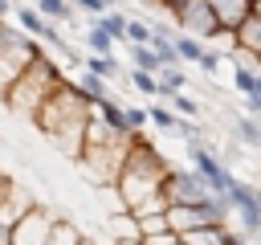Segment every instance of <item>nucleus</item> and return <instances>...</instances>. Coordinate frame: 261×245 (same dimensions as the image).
<instances>
[{
  "label": "nucleus",
  "mask_w": 261,
  "mask_h": 245,
  "mask_svg": "<svg viewBox=\"0 0 261 245\" xmlns=\"http://www.w3.org/2000/svg\"><path fill=\"white\" fill-rule=\"evenodd\" d=\"M167 172H171V163L155 151V143L147 135H135L130 139V151H126V163L118 172V184H114V192L122 196L126 212H135L139 220L167 212V200H163Z\"/></svg>",
  "instance_id": "f257e3e1"
},
{
  "label": "nucleus",
  "mask_w": 261,
  "mask_h": 245,
  "mask_svg": "<svg viewBox=\"0 0 261 245\" xmlns=\"http://www.w3.org/2000/svg\"><path fill=\"white\" fill-rule=\"evenodd\" d=\"M94 118V102L77 90V82L61 78V86L45 98V106L37 110L33 127L57 147L65 151L69 159H82V147H86V127Z\"/></svg>",
  "instance_id": "f03ea898"
},
{
  "label": "nucleus",
  "mask_w": 261,
  "mask_h": 245,
  "mask_svg": "<svg viewBox=\"0 0 261 245\" xmlns=\"http://www.w3.org/2000/svg\"><path fill=\"white\" fill-rule=\"evenodd\" d=\"M61 78H65V74H61V69H57V65H53V61L41 53V57H37V61H33V65L20 74V82H16V86L4 94V106H8L12 114L37 118V110H41V106H45V98H49V94L61 86Z\"/></svg>",
  "instance_id": "7ed1b4c3"
},
{
  "label": "nucleus",
  "mask_w": 261,
  "mask_h": 245,
  "mask_svg": "<svg viewBox=\"0 0 261 245\" xmlns=\"http://www.w3.org/2000/svg\"><path fill=\"white\" fill-rule=\"evenodd\" d=\"M167 12L179 24V33H188L196 41H212V33L220 29V20H216L208 0H175V4H167Z\"/></svg>",
  "instance_id": "20e7f679"
},
{
  "label": "nucleus",
  "mask_w": 261,
  "mask_h": 245,
  "mask_svg": "<svg viewBox=\"0 0 261 245\" xmlns=\"http://www.w3.org/2000/svg\"><path fill=\"white\" fill-rule=\"evenodd\" d=\"M212 188L192 172V167H171L167 180H163V200L167 208H196L200 200H208Z\"/></svg>",
  "instance_id": "39448f33"
},
{
  "label": "nucleus",
  "mask_w": 261,
  "mask_h": 245,
  "mask_svg": "<svg viewBox=\"0 0 261 245\" xmlns=\"http://www.w3.org/2000/svg\"><path fill=\"white\" fill-rule=\"evenodd\" d=\"M33 208H41V200H37L20 180H8V188H4V196H0V245H4V237H8Z\"/></svg>",
  "instance_id": "423d86ee"
},
{
  "label": "nucleus",
  "mask_w": 261,
  "mask_h": 245,
  "mask_svg": "<svg viewBox=\"0 0 261 245\" xmlns=\"http://www.w3.org/2000/svg\"><path fill=\"white\" fill-rule=\"evenodd\" d=\"M41 57V45L33 41V37H20L16 45H8V49H0V98L20 82V74L33 65Z\"/></svg>",
  "instance_id": "0eeeda50"
},
{
  "label": "nucleus",
  "mask_w": 261,
  "mask_h": 245,
  "mask_svg": "<svg viewBox=\"0 0 261 245\" xmlns=\"http://www.w3.org/2000/svg\"><path fill=\"white\" fill-rule=\"evenodd\" d=\"M53 225H57V212L53 208H33L8 237H4V245H49V237H53Z\"/></svg>",
  "instance_id": "6e6552de"
},
{
  "label": "nucleus",
  "mask_w": 261,
  "mask_h": 245,
  "mask_svg": "<svg viewBox=\"0 0 261 245\" xmlns=\"http://www.w3.org/2000/svg\"><path fill=\"white\" fill-rule=\"evenodd\" d=\"M106 241H110V245L143 241V220H139L135 212H114V216H106Z\"/></svg>",
  "instance_id": "1a4fd4ad"
},
{
  "label": "nucleus",
  "mask_w": 261,
  "mask_h": 245,
  "mask_svg": "<svg viewBox=\"0 0 261 245\" xmlns=\"http://www.w3.org/2000/svg\"><path fill=\"white\" fill-rule=\"evenodd\" d=\"M220 29H241L249 16H253V0H208Z\"/></svg>",
  "instance_id": "9d476101"
},
{
  "label": "nucleus",
  "mask_w": 261,
  "mask_h": 245,
  "mask_svg": "<svg viewBox=\"0 0 261 245\" xmlns=\"http://www.w3.org/2000/svg\"><path fill=\"white\" fill-rule=\"evenodd\" d=\"M94 114H98L106 127H114L118 135H135V131H130V118H126V106H122L118 98H102V102H94Z\"/></svg>",
  "instance_id": "9b49d317"
},
{
  "label": "nucleus",
  "mask_w": 261,
  "mask_h": 245,
  "mask_svg": "<svg viewBox=\"0 0 261 245\" xmlns=\"http://www.w3.org/2000/svg\"><path fill=\"white\" fill-rule=\"evenodd\" d=\"M167 220H171V233H179V237H188L192 229H204L208 225L200 208H167Z\"/></svg>",
  "instance_id": "f8f14e48"
},
{
  "label": "nucleus",
  "mask_w": 261,
  "mask_h": 245,
  "mask_svg": "<svg viewBox=\"0 0 261 245\" xmlns=\"http://www.w3.org/2000/svg\"><path fill=\"white\" fill-rule=\"evenodd\" d=\"M151 49H155V57L163 61V69H179V65H184L179 53H175V33H155V37H151Z\"/></svg>",
  "instance_id": "ddd939ff"
},
{
  "label": "nucleus",
  "mask_w": 261,
  "mask_h": 245,
  "mask_svg": "<svg viewBox=\"0 0 261 245\" xmlns=\"http://www.w3.org/2000/svg\"><path fill=\"white\" fill-rule=\"evenodd\" d=\"M37 12L49 20V24H69L73 16H77V8H73V0H37Z\"/></svg>",
  "instance_id": "4468645a"
},
{
  "label": "nucleus",
  "mask_w": 261,
  "mask_h": 245,
  "mask_svg": "<svg viewBox=\"0 0 261 245\" xmlns=\"http://www.w3.org/2000/svg\"><path fill=\"white\" fill-rule=\"evenodd\" d=\"M188 90V74H184V65L179 69H159V98L163 102H171L175 94H184Z\"/></svg>",
  "instance_id": "2eb2a0df"
},
{
  "label": "nucleus",
  "mask_w": 261,
  "mask_h": 245,
  "mask_svg": "<svg viewBox=\"0 0 261 245\" xmlns=\"http://www.w3.org/2000/svg\"><path fill=\"white\" fill-rule=\"evenodd\" d=\"M232 131H237V139H241L245 147H261V118L237 114V118H232Z\"/></svg>",
  "instance_id": "dca6fc26"
},
{
  "label": "nucleus",
  "mask_w": 261,
  "mask_h": 245,
  "mask_svg": "<svg viewBox=\"0 0 261 245\" xmlns=\"http://www.w3.org/2000/svg\"><path fill=\"white\" fill-rule=\"evenodd\" d=\"M224 237H228V225H204V229H192L179 241L184 245H224Z\"/></svg>",
  "instance_id": "f3484780"
},
{
  "label": "nucleus",
  "mask_w": 261,
  "mask_h": 245,
  "mask_svg": "<svg viewBox=\"0 0 261 245\" xmlns=\"http://www.w3.org/2000/svg\"><path fill=\"white\" fill-rule=\"evenodd\" d=\"M86 45H90V53H94V57H114V37H110V33H102V29H98V20H90V29H86Z\"/></svg>",
  "instance_id": "a211bd4d"
},
{
  "label": "nucleus",
  "mask_w": 261,
  "mask_h": 245,
  "mask_svg": "<svg viewBox=\"0 0 261 245\" xmlns=\"http://www.w3.org/2000/svg\"><path fill=\"white\" fill-rule=\"evenodd\" d=\"M228 82H232V90H237V94L253 98V94H257V86H261V74H257V69H245V65H232Z\"/></svg>",
  "instance_id": "6ab92c4d"
},
{
  "label": "nucleus",
  "mask_w": 261,
  "mask_h": 245,
  "mask_svg": "<svg viewBox=\"0 0 261 245\" xmlns=\"http://www.w3.org/2000/svg\"><path fill=\"white\" fill-rule=\"evenodd\" d=\"M237 37H241V49H245V53L261 57V16H249V20L237 29Z\"/></svg>",
  "instance_id": "aec40b11"
},
{
  "label": "nucleus",
  "mask_w": 261,
  "mask_h": 245,
  "mask_svg": "<svg viewBox=\"0 0 261 245\" xmlns=\"http://www.w3.org/2000/svg\"><path fill=\"white\" fill-rule=\"evenodd\" d=\"M204 41H196V37H188V33H175V53H179V61H188V65H200V57H204Z\"/></svg>",
  "instance_id": "412c9836"
},
{
  "label": "nucleus",
  "mask_w": 261,
  "mask_h": 245,
  "mask_svg": "<svg viewBox=\"0 0 261 245\" xmlns=\"http://www.w3.org/2000/svg\"><path fill=\"white\" fill-rule=\"evenodd\" d=\"M77 90L90 98V102H102V98H114L110 94V86L102 82V78H94V74H86V69H77Z\"/></svg>",
  "instance_id": "4be33fe9"
},
{
  "label": "nucleus",
  "mask_w": 261,
  "mask_h": 245,
  "mask_svg": "<svg viewBox=\"0 0 261 245\" xmlns=\"http://www.w3.org/2000/svg\"><path fill=\"white\" fill-rule=\"evenodd\" d=\"M130 69H147V74H159V69H163V61L155 57V49H151V45H130Z\"/></svg>",
  "instance_id": "5701e85b"
},
{
  "label": "nucleus",
  "mask_w": 261,
  "mask_h": 245,
  "mask_svg": "<svg viewBox=\"0 0 261 245\" xmlns=\"http://www.w3.org/2000/svg\"><path fill=\"white\" fill-rule=\"evenodd\" d=\"M126 20H130V16H126L122 8H118V12H102V16H98V29L110 33L114 41H126Z\"/></svg>",
  "instance_id": "b1692460"
},
{
  "label": "nucleus",
  "mask_w": 261,
  "mask_h": 245,
  "mask_svg": "<svg viewBox=\"0 0 261 245\" xmlns=\"http://www.w3.org/2000/svg\"><path fill=\"white\" fill-rule=\"evenodd\" d=\"M82 69H86V74H94V78H102V82H110V78L118 74V61H114V57H94V53H90Z\"/></svg>",
  "instance_id": "393cba45"
},
{
  "label": "nucleus",
  "mask_w": 261,
  "mask_h": 245,
  "mask_svg": "<svg viewBox=\"0 0 261 245\" xmlns=\"http://www.w3.org/2000/svg\"><path fill=\"white\" fill-rule=\"evenodd\" d=\"M126 78H130V86H135L139 94H147V98H159V74H147V69H130Z\"/></svg>",
  "instance_id": "a878e982"
},
{
  "label": "nucleus",
  "mask_w": 261,
  "mask_h": 245,
  "mask_svg": "<svg viewBox=\"0 0 261 245\" xmlns=\"http://www.w3.org/2000/svg\"><path fill=\"white\" fill-rule=\"evenodd\" d=\"M147 114H151V122H155L159 131H179V114H175V110H167V106L155 102V106H147Z\"/></svg>",
  "instance_id": "bb28decb"
},
{
  "label": "nucleus",
  "mask_w": 261,
  "mask_h": 245,
  "mask_svg": "<svg viewBox=\"0 0 261 245\" xmlns=\"http://www.w3.org/2000/svg\"><path fill=\"white\" fill-rule=\"evenodd\" d=\"M151 37H155V33H151L147 20H135V16L126 20V45H151Z\"/></svg>",
  "instance_id": "cd10ccee"
},
{
  "label": "nucleus",
  "mask_w": 261,
  "mask_h": 245,
  "mask_svg": "<svg viewBox=\"0 0 261 245\" xmlns=\"http://www.w3.org/2000/svg\"><path fill=\"white\" fill-rule=\"evenodd\" d=\"M163 233H171L167 212H159V216H143V241H147V237H163Z\"/></svg>",
  "instance_id": "c85d7f7f"
},
{
  "label": "nucleus",
  "mask_w": 261,
  "mask_h": 245,
  "mask_svg": "<svg viewBox=\"0 0 261 245\" xmlns=\"http://www.w3.org/2000/svg\"><path fill=\"white\" fill-rule=\"evenodd\" d=\"M171 110H175L179 118H200V102H192L188 94H175V98H171Z\"/></svg>",
  "instance_id": "c756f323"
},
{
  "label": "nucleus",
  "mask_w": 261,
  "mask_h": 245,
  "mask_svg": "<svg viewBox=\"0 0 261 245\" xmlns=\"http://www.w3.org/2000/svg\"><path fill=\"white\" fill-rule=\"evenodd\" d=\"M126 118H130V131H135V135H143V127L151 122L147 106H126Z\"/></svg>",
  "instance_id": "7c9ffc66"
},
{
  "label": "nucleus",
  "mask_w": 261,
  "mask_h": 245,
  "mask_svg": "<svg viewBox=\"0 0 261 245\" xmlns=\"http://www.w3.org/2000/svg\"><path fill=\"white\" fill-rule=\"evenodd\" d=\"M73 8H82V12H90L94 20H98V16L106 12V4H102V0H73Z\"/></svg>",
  "instance_id": "2f4dec72"
},
{
  "label": "nucleus",
  "mask_w": 261,
  "mask_h": 245,
  "mask_svg": "<svg viewBox=\"0 0 261 245\" xmlns=\"http://www.w3.org/2000/svg\"><path fill=\"white\" fill-rule=\"evenodd\" d=\"M224 245H253L245 233H237V229H228V237H224Z\"/></svg>",
  "instance_id": "473e14b6"
},
{
  "label": "nucleus",
  "mask_w": 261,
  "mask_h": 245,
  "mask_svg": "<svg viewBox=\"0 0 261 245\" xmlns=\"http://www.w3.org/2000/svg\"><path fill=\"white\" fill-rule=\"evenodd\" d=\"M12 8H16V4H12V0H0V20H4V16H8V12H12Z\"/></svg>",
  "instance_id": "72a5a7b5"
},
{
  "label": "nucleus",
  "mask_w": 261,
  "mask_h": 245,
  "mask_svg": "<svg viewBox=\"0 0 261 245\" xmlns=\"http://www.w3.org/2000/svg\"><path fill=\"white\" fill-rule=\"evenodd\" d=\"M102 4H106V12H118L122 8V0H102Z\"/></svg>",
  "instance_id": "f704fd0d"
},
{
  "label": "nucleus",
  "mask_w": 261,
  "mask_h": 245,
  "mask_svg": "<svg viewBox=\"0 0 261 245\" xmlns=\"http://www.w3.org/2000/svg\"><path fill=\"white\" fill-rule=\"evenodd\" d=\"M8 180H12V176H4V172H0V196H4V188H8Z\"/></svg>",
  "instance_id": "c9c22d12"
},
{
  "label": "nucleus",
  "mask_w": 261,
  "mask_h": 245,
  "mask_svg": "<svg viewBox=\"0 0 261 245\" xmlns=\"http://www.w3.org/2000/svg\"><path fill=\"white\" fill-rule=\"evenodd\" d=\"M155 4H159V8H167V4H175V0H155Z\"/></svg>",
  "instance_id": "e433bc0d"
},
{
  "label": "nucleus",
  "mask_w": 261,
  "mask_h": 245,
  "mask_svg": "<svg viewBox=\"0 0 261 245\" xmlns=\"http://www.w3.org/2000/svg\"><path fill=\"white\" fill-rule=\"evenodd\" d=\"M257 204H261V184H257Z\"/></svg>",
  "instance_id": "4c0bfd02"
},
{
  "label": "nucleus",
  "mask_w": 261,
  "mask_h": 245,
  "mask_svg": "<svg viewBox=\"0 0 261 245\" xmlns=\"http://www.w3.org/2000/svg\"><path fill=\"white\" fill-rule=\"evenodd\" d=\"M12 4H33V0H12Z\"/></svg>",
  "instance_id": "58836bf2"
},
{
  "label": "nucleus",
  "mask_w": 261,
  "mask_h": 245,
  "mask_svg": "<svg viewBox=\"0 0 261 245\" xmlns=\"http://www.w3.org/2000/svg\"><path fill=\"white\" fill-rule=\"evenodd\" d=\"M179 245H184V241H179Z\"/></svg>",
  "instance_id": "ea45409f"
}]
</instances>
